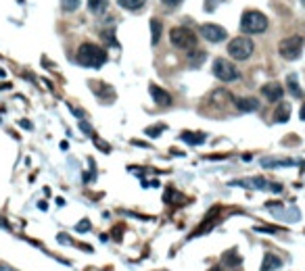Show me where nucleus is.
Segmentation results:
<instances>
[{
	"instance_id": "obj_32",
	"label": "nucleus",
	"mask_w": 305,
	"mask_h": 271,
	"mask_svg": "<svg viewBox=\"0 0 305 271\" xmlns=\"http://www.w3.org/2000/svg\"><path fill=\"white\" fill-rule=\"evenodd\" d=\"M19 123H21V125H23V127H27V129H31V123H29V121H27V119H23V121H19Z\"/></svg>"
},
{
	"instance_id": "obj_13",
	"label": "nucleus",
	"mask_w": 305,
	"mask_h": 271,
	"mask_svg": "<svg viewBox=\"0 0 305 271\" xmlns=\"http://www.w3.org/2000/svg\"><path fill=\"white\" fill-rule=\"evenodd\" d=\"M234 105H236V109L239 111H243V113H251V111H257L259 109V100L257 98H236L234 100Z\"/></svg>"
},
{
	"instance_id": "obj_16",
	"label": "nucleus",
	"mask_w": 305,
	"mask_h": 271,
	"mask_svg": "<svg viewBox=\"0 0 305 271\" xmlns=\"http://www.w3.org/2000/svg\"><path fill=\"white\" fill-rule=\"evenodd\" d=\"M243 263V257L239 255V250H228L226 255H222V265L226 267H239Z\"/></svg>"
},
{
	"instance_id": "obj_24",
	"label": "nucleus",
	"mask_w": 305,
	"mask_h": 271,
	"mask_svg": "<svg viewBox=\"0 0 305 271\" xmlns=\"http://www.w3.org/2000/svg\"><path fill=\"white\" fill-rule=\"evenodd\" d=\"M90 221H88V219H82V221L75 225V232H80V234H84V232H90Z\"/></svg>"
},
{
	"instance_id": "obj_14",
	"label": "nucleus",
	"mask_w": 305,
	"mask_h": 271,
	"mask_svg": "<svg viewBox=\"0 0 305 271\" xmlns=\"http://www.w3.org/2000/svg\"><path fill=\"white\" fill-rule=\"evenodd\" d=\"M291 119V105L289 103H278L274 109V121L276 123H286Z\"/></svg>"
},
{
	"instance_id": "obj_6",
	"label": "nucleus",
	"mask_w": 305,
	"mask_h": 271,
	"mask_svg": "<svg viewBox=\"0 0 305 271\" xmlns=\"http://www.w3.org/2000/svg\"><path fill=\"white\" fill-rule=\"evenodd\" d=\"M213 75L222 81H236L241 75H239V69L226 59H215L213 61Z\"/></svg>"
},
{
	"instance_id": "obj_22",
	"label": "nucleus",
	"mask_w": 305,
	"mask_h": 271,
	"mask_svg": "<svg viewBox=\"0 0 305 271\" xmlns=\"http://www.w3.org/2000/svg\"><path fill=\"white\" fill-rule=\"evenodd\" d=\"M80 3L82 0H63V11L65 13H73L80 9Z\"/></svg>"
},
{
	"instance_id": "obj_12",
	"label": "nucleus",
	"mask_w": 305,
	"mask_h": 271,
	"mask_svg": "<svg viewBox=\"0 0 305 271\" xmlns=\"http://www.w3.org/2000/svg\"><path fill=\"white\" fill-rule=\"evenodd\" d=\"M232 186H243V188H251V190H268V182L263 177L239 179V182H232Z\"/></svg>"
},
{
	"instance_id": "obj_25",
	"label": "nucleus",
	"mask_w": 305,
	"mask_h": 271,
	"mask_svg": "<svg viewBox=\"0 0 305 271\" xmlns=\"http://www.w3.org/2000/svg\"><path fill=\"white\" fill-rule=\"evenodd\" d=\"M163 129H165L163 125H157V127H146V129H144V133H146V136H150V138H157V136H159Z\"/></svg>"
},
{
	"instance_id": "obj_5",
	"label": "nucleus",
	"mask_w": 305,
	"mask_h": 271,
	"mask_svg": "<svg viewBox=\"0 0 305 271\" xmlns=\"http://www.w3.org/2000/svg\"><path fill=\"white\" fill-rule=\"evenodd\" d=\"M278 50L286 61H297L303 53V36H291V38L282 40Z\"/></svg>"
},
{
	"instance_id": "obj_3",
	"label": "nucleus",
	"mask_w": 305,
	"mask_h": 271,
	"mask_svg": "<svg viewBox=\"0 0 305 271\" xmlns=\"http://www.w3.org/2000/svg\"><path fill=\"white\" fill-rule=\"evenodd\" d=\"M253 50H255V44H253L251 38H234L230 40L228 44V55L234 59V61H247L251 55H253Z\"/></svg>"
},
{
	"instance_id": "obj_19",
	"label": "nucleus",
	"mask_w": 305,
	"mask_h": 271,
	"mask_svg": "<svg viewBox=\"0 0 305 271\" xmlns=\"http://www.w3.org/2000/svg\"><path fill=\"white\" fill-rule=\"evenodd\" d=\"M286 86H289V92L295 96V98H301V86H299V79H297V75L295 73H291L289 77H286Z\"/></svg>"
},
{
	"instance_id": "obj_30",
	"label": "nucleus",
	"mask_w": 305,
	"mask_h": 271,
	"mask_svg": "<svg viewBox=\"0 0 305 271\" xmlns=\"http://www.w3.org/2000/svg\"><path fill=\"white\" fill-rule=\"evenodd\" d=\"M0 271H15L11 265H3V263H0Z\"/></svg>"
},
{
	"instance_id": "obj_18",
	"label": "nucleus",
	"mask_w": 305,
	"mask_h": 271,
	"mask_svg": "<svg viewBox=\"0 0 305 271\" xmlns=\"http://www.w3.org/2000/svg\"><path fill=\"white\" fill-rule=\"evenodd\" d=\"M88 9L94 15H103L109 9V0H88Z\"/></svg>"
},
{
	"instance_id": "obj_34",
	"label": "nucleus",
	"mask_w": 305,
	"mask_h": 271,
	"mask_svg": "<svg viewBox=\"0 0 305 271\" xmlns=\"http://www.w3.org/2000/svg\"><path fill=\"white\" fill-rule=\"evenodd\" d=\"M19 3H23V0H19Z\"/></svg>"
},
{
	"instance_id": "obj_33",
	"label": "nucleus",
	"mask_w": 305,
	"mask_h": 271,
	"mask_svg": "<svg viewBox=\"0 0 305 271\" xmlns=\"http://www.w3.org/2000/svg\"><path fill=\"white\" fill-rule=\"evenodd\" d=\"M207 271H222V267H219V265H213L211 269H207Z\"/></svg>"
},
{
	"instance_id": "obj_28",
	"label": "nucleus",
	"mask_w": 305,
	"mask_h": 271,
	"mask_svg": "<svg viewBox=\"0 0 305 271\" xmlns=\"http://www.w3.org/2000/svg\"><path fill=\"white\" fill-rule=\"evenodd\" d=\"M124 234V228L122 225H117L115 230H113V236H115V240H122V238H117V236H122Z\"/></svg>"
},
{
	"instance_id": "obj_7",
	"label": "nucleus",
	"mask_w": 305,
	"mask_h": 271,
	"mask_svg": "<svg viewBox=\"0 0 305 271\" xmlns=\"http://www.w3.org/2000/svg\"><path fill=\"white\" fill-rule=\"evenodd\" d=\"M201 36L205 38L207 42H211V44H217V42H222V40L228 38V31L222 25L205 23V25H201Z\"/></svg>"
},
{
	"instance_id": "obj_20",
	"label": "nucleus",
	"mask_w": 305,
	"mask_h": 271,
	"mask_svg": "<svg viewBox=\"0 0 305 271\" xmlns=\"http://www.w3.org/2000/svg\"><path fill=\"white\" fill-rule=\"evenodd\" d=\"M117 5L126 11H140L146 5V0H117Z\"/></svg>"
},
{
	"instance_id": "obj_2",
	"label": "nucleus",
	"mask_w": 305,
	"mask_h": 271,
	"mask_svg": "<svg viewBox=\"0 0 305 271\" xmlns=\"http://www.w3.org/2000/svg\"><path fill=\"white\" fill-rule=\"evenodd\" d=\"M270 21L268 17L259 11H245L243 13V19H241V29L245 33H251V36H255V33H263L268 29Z\"/></svg>"
},
{
	"instance_id": "obj_21",
	"label": "nucleus",
	"mask_w": 305,
	"mask_h": 271,
	"mask_svg": "<svg viewBox=\"0 0 305 271\" xmlns=\"http://www.w3.org/2000/svg\"><path fill=\"white\" fill-rule=\"evenodd\" d=\"M207 59V53H203V50H195L193 55H188V65L190 67H201V63H205Z\"/></svg>"
},
{
	"instance_id": "obj_1",
	"label": "nucleus",
	"mask_w": 305,
	"mask_h": 271,
	"mask_svg": "<svg viewBox=\"0 0 305 271\" xmlns=\"http://www.w3.org/2000/svg\"><path fill=\"white\" fill-rule=\"evenodd\" d=\"M78 63L84 65V67H92V69H98V67H103L107 63V53L100 46L96 44H82L78 48Z\"/></svg>"
},
{
	"instance_id": "obj_15",
	"label": "nucleus",
	"mask_w": 305,
	"mask_h": 271,
	"mask_svg": "<svg viewBox=\"0 0 305 271\" xmlns=\"http://www.w3.org/2000/svg\"><path fill=\"white\" fill-rule=\"evenodd\" d=\"M180 138H182V142H186V144L199 146V144H205L207 136H205V133H201V131H182Z\"/></svg>"
},
{
	"instance_id": "obj_31",
	"label": "nucleus",
	"mask_w": 305,
	"mask_h": 271,
	"mask_svg": "<svg viewBox=\"0 0 305 271\" xmlns=\"http://www.w3.org/2000/svg\"><path fill=\"white\" fill-rule=\"evenodd\" d=\"M80 127H82V129H84V131H88V133H90V131H92V129H90V125H86V123H84V121H82V123H80Z\"/></svg>"
},
{
	"instance_id": "obj_4",
	"label": "nucleus",
	"mask_w": 305,
	"mask_h": 271,
	"mask_svg": "<svg viewBox=\"0 0 305 271\" xmlns=\"http://www.w3.org/2000/svg\"><path fill=\"white\" fill-rule=\"evenodd\" d=\"M169 42H172L174 48L193 50L197 46V36L188 27H174L172 31H169Z\"/></svg>"
},
{
	"instance_id": "obj_29",
	"label": "nucleus",
	"mask_w": 305,
	"mask_h": 271,
	"mask_svg": "<svg viewBox=\"0 0 305 271\" xmlns=\"http://www.w3.org/2000/svg\"><path fill=\"white\" fill-rule=\"evenodd\" d=\"M59 242H61V244H69V238H67L65 234H59Z\"/></svg>"
},
{
	"instance_id": "obj_27",
	"label": "nucleus",
	"mask_w": 305,
	"mask_h": 271,
	"mask_svg": "<svg viewBox=\"0 0 305 271\" xmlns=\"http://www.w3.org/2000/svg\"><path fill=\"white\" fill-rule=\"evenodd\" d=\"M268 190H274V192H282V186H280V184H268Z\"/></svg>"
},
{
	"instance_id": "obj_11",
	"label": "nucleus",
	"mask_w": 305,
	"mask_h": 271,
	"mask_svg": "<svg viewBox=\"0 0 305 271\" xmlns=\"http://www.w3.org/2000/svg\"><path fill=\"white\" fill-rule=\"evenodd\" d=\"M280 267H282V259L278 255H274V252H265L259 271H276Z\"/></svg>"
},
{
	"instance_id": "obj_9",
	"label": "nucleus",
	"mask_w": 305,
	"mask_h": 271,
	"mask_svg": "<svg viewBox=\"0 0 305 271\" xmlns=\"http://www.w3.org/2000/svg\"><path fill=\"white\" fill-rule=\"evenodd\" d=\"M261 92H263V96L270 100V103H280V98L284 94V88L280 86L278 81H270V83H265V86L261 88Z\"/></svg>"
},
{
	"instance_id": "obj_8",
	"label": "nucleus",
	"mask_w": 305,
	"mask_h": 271,
	"mask_svg": "<svg viewBox=\"0 0 305 271\" xmlns=\"http://www.w3.org/2000/svg\"><path fill=\"white\" fill-rule=\"evenodd\" d=\"M148 94H150L152 100H155V105H159V107H169L174 103L172 94H169L165 88H161V86H155V83H150V86H148Z\"/></svg>"
},
{
	"instance_id": "obj_26",
	"label": "nucleus",
	"mask_w": 305,
	"mask_h": 271,
	"mask_svg": "<svg viewBox=\"0 0 305 271\" xmlns=\"http://www.w3.org/2000/svg\"><path fill=\"white\" fill-rule=\"evenodd\" d=\"M161 3H163L165 7H169V9H176V7L182 5V0H161Z\"/></svg>"
},
{
	"instance_id": "obj_10",
	"label": "nucleus",
	"mask_w": 305,
	"mask_h": 271,
	"mask_svg": "<svg viewBox=\"0 0 305 271\" xmlns=\"http://www.w3.org/2000/svg\"><path fill=\"white\" fill-rule=\"evenodd\" d=\"M230 100H232V96H230L228 90L217 88V90H213L211 96H209V105H211V107H217V109H222V107H226V105L230 103Z\"/></svg>"
},
{
	"instance_id": "obj_17",
	"label": "nucleus",
	"mask_w": 305,
	"mask_h": 271,
	"mask_svg": "<svg viewBox=\"0 0 305 271\" xmlns=\"http://www.w3.org/2000/svg\"><path fill=\"white\" fill-rule=\"evenodd\" d=\"M161 29H163V25H161L159 19H150V44H152V46L159 44V40H161Z\"/></svg>"
},
{
	"instance_id": "obj_23",
	"label": "nucleus",
	"mask_w": 305,
	"mask_h": 271,
	"mask_svg": "<svg viewBox=\"0 0 305 271\" xmlns=\"http://www.w3.org/2000/svg\"><path fill=\"white\" fill-rule=\"evenodd\" d=\"M293 161H270V159H263L261 165L263 167H284V165H291Z\"/></svg>"
}]
</instances>
